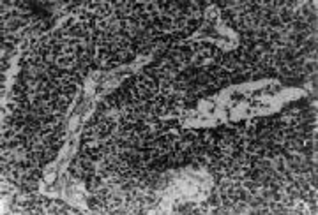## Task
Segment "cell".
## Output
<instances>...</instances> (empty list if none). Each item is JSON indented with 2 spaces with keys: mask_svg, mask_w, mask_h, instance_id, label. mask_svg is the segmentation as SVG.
<instances>
[{
  "mask_svg": "<svg viewBox=\"0 0 318 215\" xmlns=\"http://www.w3.org/2000/svg\"><path fill=\"white\" fill-rule=\"evenodd\" d=\"M132 87L136 90L138 99H143V101H152V99L158 96V83H156V79L147 76L145 72L134 76Z\"/></svg>",
  "mask_w": 318,
  "mask_h": 215,
  "instance_id": "obj_1",
  "label": "cell"
},
{
  "mask_svg": "<svg viewBox=\"0 0 318 215\" xmlns=\"http://www.w3.org/2000/svg\"><path fill=\"white\" fill-rule=\"evenodd\" d=\"M83 7L88 13H92L94 18H101V20H106L113 14V4L110 2H83Z\"/></svg>",
  "mask_w": 318,
  "mask_h": 215,
  "instance_id": "obj_2",
  "label": "cell"
},
{
  "mask_svg": "<svg viewBox=\"0 0 318 215\" xmlns=\"http://www.w3.org/2000/svg\"><path fill=\"white\" fill-rule=\"evenodd\" d=\"M136 7V2H115L113 4V13L117 20H131L132 11Z\"/></svg>",
  "mask_w": 318,
  "mask_h": 215,
  "instance_id": "obj_3",
  "label": "cell"
},
{
  "mask_svg": "<svg viewBox=\"0 0 318 215\" xmlns=\"http://www.w3.org/2000/svg\"><path fill=\"white\" fill-rule=\"evenodd\" d=\"M76 55L75 53H64V55H58L55 66L60 71H73V67L76 66Z\"/></svg>",
  "mask_w": 318,
  "mask_h": 215,
  "instance_id": "obj_4",
  "label": "cell"
},
{
  "mask_svg": "<svg viewBox=\"0 0 318 215\" xmlns=\"http://www.w3.org/2000/svg\"><path fill=\"white\" fill-rule=\"evenodd\" d=\"M219 66L223 67L225 71H228L230 74H234V72H237V71L242 67V64H240V62L234 57V53H225Z\"/></svg>",
  "mask_w": 318,
  "mask_h": 215,
  "instance_id": "obj_5",
  "label": "cell"
},
{
  "mask_svg": "<svg viewBox=\"0 0 318 215\" xmlns=\"http://www.w3.org/2000/svg\"><path fill=\"white\" fill-rule=\"evenodd\" d=\"M85 185H87V191L90 194H94V192H97V191L101 189L103 185H106V180L103 178L101 175H92V176H88L87 180H85Z\"/></svg>",
  "mask_w": 318,
  "mask_h": 215,
  "instance_id": "obj_6",
  "label": "cell"
},
{
  "mask_svg": "<svg viewBox=\"0 0 318 215\" xmlns=\"http://www.w3.org/2000/svg\"><path fill=\"white\" fill-rule=\"evenodd\" d=\"M166 164L168 167H175V166H184L186 164V154L181 150H173L166 155Z\"/></svg>",
  "mask_w": 318,
  "mask_h": 215,
  "instance_id": "obj_7",
  "label": "cell"
},
{
  "mask_svg": "<svg viewBox=\"0 0 318 215\" xmlns=\"http://www.w3.org/2000/svg\"><path fill=\"white\" fill-rule=\"evenodd\" d=\"M207 203H209V207H212V212L216 210L217 207H221V196H219V192H217V191H214V192L209 196Z\"/></svg>",
  "mask_w": 318,
  "mask_h": 215,
  "instance_id": "obj_8",
  "label": "cell"
},
{
  "mask_svg": "<svg viewBox=\"0 0 318 215\" xmlns=\"http://www.w3.org/2000/svg\"><path fill=\"white\" fill-rule=\"evenodd\" d=\"M76 92H78V85H67V87H62V94L66 97H69L71 101L75 99Z\"/></svg>",
  "mask_w": 318,
  "mask_h": 215,
  "instance_id": "obj_9",
  "label": "cell"
}]
</instances>
